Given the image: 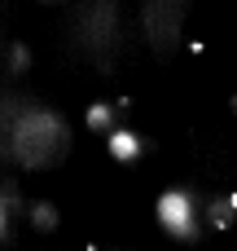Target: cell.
I'll list each match as a JSON object with an SVG mask.
<instances>
[{
	"instance_id": "cell-4",
	"label": "cell",
	"mask_w": 237,
	"mask_h": 251,
	"mask_svg": "<svg viewBox=\"0 0 237 251\" xmlns=\"http://www.w3.org/2000/svg\"><path fill=\"white\" fill-rule=\"evenodd\" d=\"M158 221L176 243H198V207H194V190H167L158 199Z\"/></svg>"
},
{
	"instance_id": "cell-1",
	"label": "cell",
	"mask_w": 237,
	"mask_h": 251,
	"mask_svg": "<svg viewBox=\"0 0 237 251\" xmlns=\"http://www.w3.org/2000/svg\"><path fill=\"white\" fill-rule=\"evenodd\" d=\"M70 154V124L26 97L4 93V163L22 168H62Z\"/></svg>"
},
{
	"instance_id": "cell-5",
	"label": "cell",
	"mask_w": 237,
	"mask_h": 251,
	"mask_svg": "<svg viewBox=\"0 0 237 251\" xmlns=\"http://www.w3.org/2000/svg\"><path fill=\"white\" fill-rule=\"evenodd\" d=\"M18 212H22V194H18V185H13V176H4L0 181V243L4 247H13V221H18Z\"/></svg>"
},
{
	"instance_id": "cell-2",
	"label": "cell",
	"mask_w": 237,
	"mask_h": 251,
	"mask_svg": "<svg viewBox=\"0 0 237 251\" xmlns=\"http://www.w3.org/2000/svg\"><path fill=\"white\" fill-rule=\"evenodd\" d=\"M75 49L88 53L101 71H110V57L114 49L123 44V22H119V4L110 0H97V4H84L75 9Z\"/></svg>"
},
{
	"instance_id": "cell-10",
	"label": "cell",
	"mask_w": 237,
	"mask_h": 251,
	"mask_svg": "<svg viewBox=\"0 0 237 251\" xmlns=\"http://www.w3.org/2000/svg\"><path fill=\"white\" fill-rule=\"evenodd\" d=\"M57 225H62V212H57L53 203H40V207H31V229H35V234H44V238H48Z\"/></svg>"
},
{
	"instance_id": "cell-3",
	"label": "cell",
	"mask_w": 237,
	"mask_h": 251,
	"mask_svg": "<svg viewBox=\"0 0 237 251\" xmlns=\"http://www.w3.org/2000/svg\"><path fill=\"white\" fill-rule=\"evenodd\" d=\"M189 18V0H150L141 9V22H145V35H150V49L154 57L167 66L180 49V22Z\"/></svg>"
},
{
	"instance_id": "cell-7",
	"label": "cell",
	"mask_w": 237,
	"mask_h": 251,
	"mask_svg": "<svg viewBox=\"0 0 237 251\" xmlns=\"http://www.w3.org/2000/svg\"><path fill=\"white\" fill-rule=\"evenodd\" d=\"M207 221H211V229H229L237 221V194H220V199H211V212H207Z\"/></svg>"
},
{
	"instance_id": "cell-6",
	"label": "cell",
	"mask_w": 237,
	"mask_h": 251,
	"mask_svg": "<svg viewBox=\"0 0 237 251\" xmlns=\"http://www.w3.org/2000/svg\"><path fill=\"white\" fill-rule=\"evenodd\" d=\"M141 154H145V141H141L132 128H123V124H119V128L110 132V159H114V163H123V168H136V163H141Z\"/></svg>"
},
{
	"instance_id": "cell-9",
	"label": "cell",
	"mask_w": 237,
	"mask_h": 251,
	"mask_svg": "<svg viewBox=\"0 0 237 251\" xmlns=\"http://www.w3.org/2000/svg\"><path fill=\"white\" fill-rule=\"evenodd\" d=\"M84 128H88V132H114V128H119V119H114V106H106V101L88 106V115H84Z\"/></svg>"
},
{
	"instance_id": "cell-8",
	"label": "cell",
	"mask_w": 237,
	"mask_h": 251,
	"mask_svg": "<svg viewBox=\"0 0 237 251\" xmlns=\"http://www.w3.org/2000/svg\"><path fill=\"white\" fill-rule=\"evenodd\" d=\"M26 71H31V49L18 44V40H9V44H4V75L18 79V75H26Z\"/></svg>"
}]
</instances>
